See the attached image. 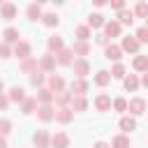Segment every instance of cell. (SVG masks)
Returning a JSON list of instances; mask_svg holds the SVG:
<instances>
[{"mask_svg": "<svg viewBox=\"0 0 148 148\" xmlns=\"http://www.w3.org/2000/svg\"><path fill=\"white\" fill-rule=\"evenodd\" d=\"M72 67H74V74H76V76H81V79H83L88 72H90V62H88L86 58H79V60H74V62H72Z\"/></svg>", "mask_w": 148, "mask_h": 148, "instance_id": "obj_1", "label": "cell"}, {"mask_svg": "<svg viewBox=\"0 0 148 148\" xmlns=\"http://www.w3.org/2000/svg\"><path fill=\"white\" fill-rule=\"evenodd\" d=\"M127 111H130V113H134V116H139V113H143V111H146V102H143L141 97H134V99H130V102H127Z\"/></svg>", "mask_w": 148, "mask_h": 148, "instance_id": "obj_2", "label": "cell"}, {"mask_svg": "<svg viewBox=\"0 0 148 148\" xmlns=\"http://www.w3.org/2000/svg\"><path fill=\"white\" fill-rule=\"evenodd\" d=\"M0 16L7 18V21H12V18L16 16V5H12V2H0Z\"/></svg>", "mask_w": 148, "mask_h": 148, "instance_id": "obj_3", "label": "cell"}, {"mask_svg": "<svg viewBox=\"0 0 148 148\" xmlns=\"http://www.w3.org/2000/svg\"><path fill=\"white\" fill-rule=\"evenodd\" d=\"M72 118H74V111L67 109V106H60V109L56 111V120H58V123H65V125H67V123H72Z\"/></svg>", "mask_w": 148, "mask_h": 148, "instance_id": "obj_4", "label": "cell"}, {"mask_svg": "<svg viewBox=\"0 0 148 148\" xmlns=\"http://www.w3.org/2000/svg\"><path fill=\"white\" fill-rule=\"evenodd\" d=\"M51 146H53V148H67V146H69V136L62 134V132H58V134L51 136Z\"/></svg>", "mask_w": 148, "mask_h": 148, "instance_id": "obj_5", "label": "cell"}, {"mask_svg": "<svg viewBox=\"0 0 148 148\" xmlns=\"http://www.w3.org/2000/svg\"><path fill=\"white\" fill-rule=\"evenodd\" d=\"M72 49H62V51H58L56 53V62H60V65H72L74 60H72Z\"/></svg>", "mask_w": 148, "mask_h": 148, "instance_id": "obj_6", "label": "cell"}, {"mask_svg": "<svg viewBox=\"0 0 148 148\" xmlns=\"http://www.w3.org/2000/svg\"><path fill=\"white\" fill-rule=\"evenodd\" d=\"M37 116H39V120H42V123H49V120H53V118H56V111L46 104V106H39V109H37Z\"/></svg>", "mask_w": 148, "mask_h": 148, "instance_id": "obj_7", "label": "cell"}, {"mask_svg": "<svg viewBox=\"0 0 148 148\" xmlns=\"http://www.w3.org/2000/svg\"><path fill=\"white\" fill-rule=\"evenodd\" d=\"M104 35H106V37H118V35H120V23H118V21L104 23Z\"/></svg>", "mask_w": 148, "mask_h": 148, "instance_id": "obj_8", "label": "cell"}, {"mask_svg": "<svg viewBox=\"0 0 148 148\" xmlns=\"http://www.w3.org/2000/svg\"><path fill=\"white\" fill-rule=\"evenodd\" d=\"M104 56H106L109 60H120V56H123V49H120V46H116V44H109V46L104 49Z\"/></svg>", "mask_w": 148, "mask_h": 148, "instance_id": "obj_9", "label": "cell"}, {"mask_svg": "<svg viewBox=\"0 0 148 148\" xmlns=\"http://www.w3.org/2000/svg\"><path fill=\"white\" fill-rule=\"evenodd\" d=\"M72 92H76L79 97H83V92H88V81H83V79H76V81H72Z\"/></svg>", "mask_w": 148, "mask_h": 148, "instance_id": "obj_10", "label": "cell"}, {"mask_svg": "<svg viewBox=\"0 0 148 148\" xmlns=\"http://www.w3.org/2000/svg\"><path fill=\"white\" fill-rule=\"evenodd\" d=\"M32 141H35L37 148H49V141H51V139H49V134H46L44 130H39V132L32 136Z\"/></svg>", "mask_w": 148, "mask_h": 148, "instance_id": "obj_11", "label": "cell"}, {"mask_svg": "<svg viewBox=\"0 0 148 148\" xmlns=\"http://www.w3.org/2000/svg\"><path fill=\"white\" fill-rule=\"evenodd\" d=\"M120 49H123V51H130V53H136V51H139V42H136V37H125Z\"/></svg>", "mask_w": 148, "mask_h": 148, "instance_id": "obj_12", "label": "cell"}, {"mask_svg": "<svg viewBox=\"0 0 148 148\" xmlns=\"http://www.w3.org/2000/svg\"><path fill=\"white\" fill-rule=\"evenodd\" d=\"M14 53H16L18 58L28 60V58H30V44H28V42H18V44H16V49H14Z\"/></svg>", "mask_w": 148, "mask_h": 148, "instance_id": "obj_13", "label": "cell"}, {"mask_svg": "<svg viewBox=\"0 0 148 148\" xmlns=\"http://www.w3.org/2000/svg\"><path fill=\"white\" fill-rule=\"evenodd\" d=\"M39 67H42V69H46V72H51V69L56 67V56H51V53L42 56V60H39Z\"/></svg>", "mask_w": 148, "mask_h": 148, "instance_id": "obj_14", "label": "cell"}, {"mask_svg": "<svg viewBox=\"0 0 148 148\" xmlns=\"http://www.w3.org/2000/svg\"><path fill=\"white\" fill-rule=\"evenodd\" d=\"M49 86H51V90H56V92H62V88H65V79L53 74V76L49 79ZM56 92H53V95H56Z\"/></svg>", "mask_w": 148, "mask_h": 148, "instance_id": "obj_15", "label": "cell"}, {"mask_svg": "<svg viewBox=\"0 0 148 148\" xmlns=\"http://www.w3.org/2000/svg\"><path fill=\"white\" fill-rule=\"evenodd\" d=\"M95 106H97V111H109V106H111V97H109V95H97Z\"/></svg>", "mask_w": 148, "mask_h": 148, "instance_id": "obj_16", "label": "cell"}, {"mask_svg": "<svg viewBox=\"0 0 148 148\" xmlns=\"http://www.w3.org/2000/svg\"><path fill=\"white\" fill-rule=\"evenodd\" d=\"M132 67L136 72H148V56H136L134 62H132Z\"/></svg>", "mask_w": 148, "mask_h": 148, "instance_id": "obj_17", "label": "cell"}, {"mask_svg": "<svg viewBox=\"0 0 148 148\" xmlns=\"http://www.w3.org/2000/svg\"><path fill=\"white\" fill-rule=\"evenodd\" d=\"M111 148H130V139L125 134H118L111 139Z\"/></svg>", "mask_w": 148, "mask_h": 148, "instance_id": "obj_18", "label": "cell"}, {"mask_svg": "<svg viewBox=\"0 0 148 148\" xmlns=\"http://www.w3.org/2000/svg\"><path fill=\"white\" fill-rule=\"evenodd\" d=\"M28 18H30V21H37V18H42V5L32 2V5L28 7Z\"/></svg>", "mask_w": 148, "mask_h": 148, "instance_id": "obj_19", "label": "cell"}, {"mask_svg": "<svg viewBox=\"0 0 148 148\" xmlns=\"http://www.w3.org/2000/svg\"><path fill=\"white\" fill-rule=\"evenodd\" d=\"M72 53L86 56V53H90V44H88V42H76V44L72 46Z\"/></svg>", "mask_w": 148, "mask_h": 148, "instance_id": "obj_20", "label": "cell"}, {"mask_svg": "<svg viewBox=\"0 0 148 148\" xmlns=\"http://www.w3.org/2000/svg\"><path fill=\"white\" fill-rule=\"evenodd\" d=\"M9 99H12V102H23V99H25V92H23V88L14 86V88L9 90Z\"/></svg>", "mask_w": 148, "mask_h": 148, "instance_id": "obj_21", "label": "cell"}, {"mask_svg": "<svg viewBox=\"0 0 148 148\" xmlns=\"http://www.w3.org/2000/svg\"><path fill=\"white\" fill-rule=\"evenodd\" d=\"M118 18H120V23H125V25H132V21H134V14H132L130 9H120V12H118Z\"/></svg>", "mask_w": 148, "mask_h": 148, "instance_id": "obj_22", "label": "cell"}, {"mask_svg": "<svg viewBox=\"0 0 148 148\" xmlns=\"http://www.w3.org/2000/svg\"><path fill=\"white\" fill-rule=\"evenodd\" d=\"M109 81H111V74H109L106 69H99L97 76H95V83H97V86H106Z\"/></svg>", "mask_w": 148, "mask_h": 148, "instance_id": "obj_23", "label": "cell"}, {"mask_svg": "<svg viewBox=\"0 0 148 148\" xmlns=\"http://www.w3.org/2000/svg\"><path fill=\"white\" fill-rule=\"evenodd\" d=\"M35 109H37V99H35V97L23 99V106H21V111H23V113H32Z\"/></svg>", "mask_w": 148, "mask_h": 148, "instance_id": "obj_24", "label": "cell"}, {"mask_svg": "<svg viewBox=\"0 0 148 148\" xmlns=\"http://www.w3.org/2000/svg\"><path fill=\"white\" fill-rule=\"evenodd\" d=\"M120 130L123 132H132V130H136V123H134V118H120Z\"/></svg>", "mask_w": 148, "mask_h": 148, "instance_id": "obj_25", "label": "cell"}, {"mask_svg": "<svg viewBox=\"0 0 148 148\" xmlns=\"http://www.w3.org/2000/svg\"><path fill=\"white\" fill-rule=\"evenodd\" d=\"M88 25L102 28V25H104V16H102V14H90V16H88Z\"/></svg>", "mask_w": 148, "mask_h": 148, "instance_id": "obj_26", "label": "cell"}, {"mask_svg": "<svg viewBox=\"0 0 148 148\" xmlns=\"http://www.w3.org/2000/svg\"><path fill=\"white\" fill-rule=\"evenodd\" d=\"M53 99H56L60 106H65L67 102H72V95H69L67 90H62V92H56V95H53Z\"/></svg>", "mask_w": 148, "mask_h": 148, "instance_id": "obj_27", "label": "cell"}, {"mask_svg": "<svg viewBox=\"0 0 148 148\" xmlns=\"http://www.w3.org/2000/svg\"><path fill=\"white\" fill-rule=\"evenodd\" d=\"M88 106L86 97H72V111H83Z\"/></svg>", "mask_w": 148, "mask_h": 148, "instance_id": "obj_28", "label": "cell"}, {"mask_svg": "<svg viewBox=\"0 0 148 148\" xmlns=\"http://www.w3.org/2000/svg\"><path fill=\"white\" fill-rule=\"evenodd\" d=\"M18 37H21V35H18L16 28H7V30H5V42H16V44H18Z\"/></svg>", "mask_w": 148, "mask_h": 148, "instance_id": "obj_29", "label": "cell"}, {"mask_svg": "<svg viewBox=\"0 0 148 148\" xmlns=\"http://www.w3.org/2000/svg\"><path fill=\"white\" fill-rule=\"evenodd\" d=\"M35 99H39V102H42V104H44V106H46V104H49V102H51V99H53V92H51V90H46V88H44V90H39V95H37V97H35Z\"/></svg>", "mask_w": 148, "mask_h": 148, "instance_id": "obj_30", "label": "cell"}, {"mask_svg": "<svg viewBox=\"0 0 148 148\" xmlns=\"http://www.w3.org/2000/svg\"><path fill=\"white\" fill-rule=\"evenodd\" d=\"M132 14H136V16H141V18H148V2H139Z\"/></svg>", "mask_w": 148, "mask_h": 148, "instance_id": "obj_31", "label": "cell"}, {"mask_svg": "<svg viewBox=\"0 0 148 148\" xmlns=\"http://www.w3.org/2000/svg\"><path fill=\"white\" fill-rule=\"evenodd\" d=\"M42 21H44V25L53 28V25H58V14H42Z\"/></svg>", "mask_w": 148, "mask_h": 148, "instance_id": "obj_32", "label": "cell"}, {"mask_svg": "<svg viewBox=\"0 0 148 148\" xmlns=\"http://www.w3.org/2000/svg\"><path fill=\"white\" fill-rule=\"evenodd\" d=\"M76 37H79V42H86V39L90 37V28H88V25H79V28H76Z\"/></svg>", "mask_w": 148, "mask_h": 148, "instance_id": "obj_33", "label": "cell"}, {"mask_svg": "<svg viewBox=\"0 0 148 148\" xmlns=\"http://www.w3.org/2000/svg\"><path fill=\"white\" fill-rule=\"evenodd\" d=\"M49 49H51V51H62V39L56 37V35L49 37Z\"/></svg>", "mask_w": 148, "mask_h": 148, "instance_id": "obj_34", "label": "cell"}, {"mask_svg": "<svg viewBox=\"0 0 148 148\" xmlns=\"http://www.w3.org/2000/svg\"><path fill=\"white\" fill-rule=\"evenodd\" d=\"M109 74H111V79H123V76H125V65H120V62L113 65V69H111Z\"/></svg>", "mask_w": 148, "mask_h": 148, "instance_id": "obj_35", "label": "cell"}, {"mask_svg": "<svg viewBox=\"0 0 148 148\" xmlns=\"http://www.w3.org/2000/svg\"><path fill=\"white\" fill-rule=\"evenodd\" d=\"M139 88V79L134 76V74H130L127 79H125V90H136Z\"/></svg>", "mask_w": 148, "mask_h": 148, "instance_id": "obj_36", "label": "cell"}, {"mask_svg": "<svg viewBox=\"0 0 148 148\" xmlns=\"http://www.w3.org/2000/svg\"><path fill=\"white\" fill-rule=\"evenodd\" d=\"M21 69H23V72H32V69H37V60H35V58H28V60H23Z\"/></svg>", "mask_w": 148, "mask_h": 148, "instance_id": "obj_37", "label": "cell"}, {"mask_svg": "<svg viewBox=\"0 0 148 148\" xmlns=\"http://www.w3.org/2000/svg\"><path fill=\"white\" fill-rule=\"evenodd\" d=\"M30 83H32V86H42V83H44V74L35 69V72L30 74Z\"/></svg>", "mask_w": 148, "mask_h": 148, "instance_id": "obj_38", "label": "cell"}, {"mask_svg": "<svg viewBox=\"0 0 148 148\" xmlns=\"http://www.w3.org/2000/svg\"><path fill=\"white\" fill-rule=\"evenodd\" d=\"M136 42L139 44H146L148 42V28H139L136 30Z\"/></svg>", "mask_w": 148, "mask_h": 148, "instance_id": "obj_39", "label": "cell"}, {"mask_svg": "<svg viewBox=\"0 0 148 148\" xmlns=\"http://www.w3.org/2000/svg\"><path fill=\"white\" fill-rule=\"evenodd\" d=\"M113 109L116 111H127V99H123V97L113 99Z\"/></svg>", "mask_w": 148, "mask_h": 148, "instance_id": "obj_40", "label": "cell"}, {"mask_svg": "<svg viewBox=\"0 0 148 148\" xmlns=\"http://www.w3.org/2000/svg\"><path fill=\"white\" fill-rule=\"evenodd\" d=\"M12 132V123L9 120H0V134H9Z\"/></svg>", "mask_w": 148, "mask_h": 148, "instance_id": "obj_41", "label": "cell"}, {"mask_svg": "<svg viewBox=\"0 0 148 148\" xmlns=\"http://www.w3.org/2000/svg\"><path fill=\"white\" fill-rule=\"evenodd\" d=\"M97 44H104V46H109V37H106V35H97Z\"/></svg>", "mask_w": 148, "mask_h": 148, "instance_id": "obj_42", "label": "cell"}, {"mask_svg": "<svg viewBox=\"0 0 148 148\" xmlns=\"http://www.w3.org/2000/svg\"><path fill=\"white\" fill-rule=\"evenodd\" d=\"M0 56H2V58L9 56V46H7V44H0Z\"/></svg>", "mask_w": 148, "mask_h": 148, "instance_id": "obj_43", "label": "cell"}, {"mask_svg": "<svg viewBox=\"0 0 148 148\" xmlns=\"http://www.w3.org/2000/svg\"><path fill=\"white\" fill-rule=\"evenodd\" d=\"M111 5H113V7L118 9V12H120V9H125V2H123V0H113Z\"/></svg>", "mask_w": 148, "mask_h": 148, "instance_id": "obj_44", "label": "cell"}, {"mask_svg": "<svg viewBox=\"0 0 148 148\" xmlns=\"http://www.w3.org/2000/svg\"><path fill=\"white\" fill-rule=\"evenodd\" d=\"M92 148H111V146H109V143H106V141H97V143H95V146H92Z\"/></svg>", "mask_w": 148, "mask_h": 148, "instance_id": "obj_45", "label": "cell"}, {"mask_svg": "<svg viewBox=\"0 0 148 148\" xmlns=\"http://www.w3.org/2000/svg\"><path fill=\"white\" fill-rule=\"evenodd\" d=\"M7 104H9V99H7V97H2V95H0V109H5V106H7Z\"/></svg>", "mask_w": 148, "mask_h": 148, "instance_id": "obj_46", "label": "cell"}, {"mask_svg": "<svg viewBox=\"0 0 148 148\" xmlns=\"http://www.w3.org/2000/svg\"><path fill=\"white\" fill-rule=\"evenodd\" d=\"M0 148H7V141H5V136H0Z\"/></svg>", "mask_w": 148, "mask_h": 148, "instance_id": "obj_47", "label": "cell"}, {"mask_svg": "<svg viewBox=\"0 0 148 148\" xmlns=\"http://www.w3.org/2000/svg\"><path fill=\"white\" fill-rule=\"evenodd\" d=\"M141 83H143V86H146V88H148V74H146V76H143V81H141Z\"/></svg>", "mask_w": 148, "mask_h": 148, "instance_id": "obj_48", "label": "cell"}, {"mask_svg": "<svg viewBox=\"0 0 148 148\" xmlns=\"http://www.w3.org/2000/svg\"><path fill=\"white\" fill-rule=\"evenodd\" d=\"M2 88H5V86H2V81H0V95H2Z\"/></svg>", "mask_w": 148, "mask_h": 148, "instance_id": "obj_49", "label": "cell"}, {"mask_svg": "<svg viewBox=\"0 0 148 148\" xmlns=\"http://www.w3.org/2000/svg\"><path fill=\"white\" fill-rule=\"evenodd\" d=\"M146 28H148V18H146Z\"/></svg>", "mask_w": 148, "mask_h": 148, "instance_id": "obj_50", "label": "cell"}, {"mask_svg": "<svg viewBox=\"0 0 148 148\" xmlns=\"http://www.w3.org/2000/svg\"><path fill=\"white\" fill-rule=\"evenodd\" d=\"M146 106H148V104H146Z\"/></svg>", "mask_w": 148, "mask_h": 148, "instance_id": "obj_51", "label": "cell"}]
</instances>
